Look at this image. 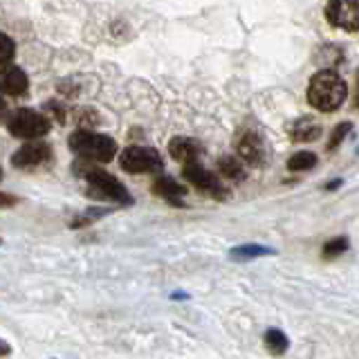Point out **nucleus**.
Instances as JSON below:
<instances>
[{
  "label": "nucleus",
  "instance_id": "nucleus-13",
  "mask_svg": "<svg viewBox=\"0 0 359 359\" xmlns=\"http://www.w3.org/2000/svg\"><path fill=\"white\" fill-rule=\"evenodd\" d=\"M290 135L294 142H314L321 137V126L312 117H301L292 123Z\"/></svg>",
  "mask_w": 359,
  "mask_h": 359
},
{
  "label": "nucleus",
  "instance_id": "nucleus-26",
  "mask_svg": "<svg viewBox=\"0 0 359 359\" xmlns=\"http://www.w3.org/2000/svg\"><path fill=\"white\" fill-rule=\"evenodd\" d=\"M357 153H359V149H357Z\"/></svg>",
  "mask_w": 359,
  "mask_h": 359
},
{
  "label": "nucleus",
  "instance_id": "nucleus-17",
  "mask_svg": "<svg viewBox=\"0 0 359 359\" xmlns=\"http://www.w3.org/2000/svg\"><path fill=\"white\" fill-rule=\"evenodd\" d=\"M314 166H317V155H314L312 151H299L287 160V168L294 173L310 171V168H314Z\"/></svg>",
  "mask_w": 359,
  "mask_h": 359
},
{
  "label": "nucleus",
  "instance_id": "nucleus-6",
  "mask_svg": "<svg viewBox=\"0 0 359 359\" xmlns=\"http://www.w3.org/2000/svg\"><path fill=\"white\" fill-rule=\"evenodd\" d=\"M325 20L344 32H359V0H328Z\"/></svg>",
  "mask_w": 359,
  "mask_h": 359
},
{
  "label": "nucleus",
  "instance_id": "nucleus-9",
  "mask_svg": "<svg viewBox=\"0 0 359 359\" xmlns=\"http://www.w3.org/2000/svg\"><path fill=\"white\" fill-rule=\"evenodd\" d=\"M50 157H52V149L48 144L32 140L29 144L20 146V149L11 155V164H14L16 168H34V166L45 164Z\"/></svg>",
  "mask_w": 359,
  "mask_h": 359
},
{
  "label": "nucleus",
  "instance_id": "nucleus-16",
  "mask_svg": "<svg viewBox=\"0 0 359 359\" xmlns=\"http://www.w3.org/2000/svg\"><path fill=\"white\" fill-rule=\"evenodd\" d=\"M276 254L274 250H269V247H263V245H256V243H250V245H241L236 247V250H231V258H236V261H254V258H261V256H272Z\"/></svg>",
  "mask_w": 359,
  "mask_h": 359
},
{
  "label": "nucleus",
  "instance_id": "nucleus-4",
  "mask_svg": "<svg viewBox=\"0 0 359 359\" xmlns=\"http://www.w3.org/2000/svg\"><path fill=\"white\" fill-rule=\"evenodd\" d=\"M7 128L14 137L20 140H39L45 133L50 130V119L36 112L32 108H18L9 115L7 119Z\"/></svg>",
  "mask_w": 359,
  "mask_h": 359
},
{
  "label": "nucleus",
  "instance_id": "nucleus-20",
  "mask_svg": "<svg viewBox=\"0 0 359 359\" xmlns=\"http://www.w3.org/2000/svg\"><path fill=\"white\" fill-rule=\"evenodd\" d=\"M76 121H79V128H83V130H93V126H97L99 123V115H97V110H79V115H76Z\"/></svg>",
  "mask_w": 359,
  "mask_h": 359
},
{
  "label": "nucleus",
  "instance_id": "nucleus-3",
  "mask_svg": "<svg viewBox=\"0 0 359 359\" xmlns=\"http://www.w3.org/2000/svg\"><path fill=\"white\" fill-rule=\"evenodd\" d=\"M67 146L88 162H110L112 157L117 155V142L108 137V135L93 133V130H83L79 128L70 135Z\"/></svg>",
  "mask_w": 359,
  "mask_h": 359
},
{
  "label": "nucleus",
  "instance_id": "nucleus-22",
  "mask_svg": "<svg viewBox=\"0 0 359 359\" xmlns=\"http://www.w3.org/2000/svg\"><path fill=\"white\" fill-rule=\"evenodd\" d=\"M353 108L359 110V70H357V76H355V95H353Z\"/></svg>",
  "mask_w": 359,
  "mask_h": 359
},
{
  "label": "nucleus",
  "instance_id": "nucleus-8",
  "mask_svg": "<svg viewBox=\"0 0 359 359\" xmlns=\"http://www.w3.org/2000/svg\"><path fill=\"white\" fill-rule=\"evenodd\" d=\"M236 151L238 157L250 166H261L265 162V142L256 130L241 133L238 142H236Z\"/></svg>",
  "mask_w": 359,
  "mask_h": 359
},
{
  "label": "nucleus",
  "instance_id": "nucleus-18",
  "mask_svg": "<svg viewBox=\"0 0 359 359\" xmlns=\"http://www.w3.org/2000/svg\"><path fill=\"white\" fill-rule=\"evenodd\" d=\"M348 245H351V241H348L346 236H339V238L328 241L323 245V258H337V256L348 250Z\"/></svg>",
  "mask_w": 359,
  "mask_h": 359
},
{
  "label": "nucleus",
  "instance_id": "nucleus-10",
  "mask_svg": "<svg viewBox=\"0 0 359 359\" xmlns=\"http://www.w3.org/2000/svg\"><path fill=\"white\" fill-rule=\"evenodd\" d=\"M168 153L175 162H182V164H194L200 160L202 155V146L200 142L191 140V137H173L168 142Z\"/></svg>",
  "mask_w": 359,
  "mask_h": 359
},
{
  "label": "nucleus",
  "instance_id": "nucleus-7",
  "mask_svg": "<svg viewBox=\"0 0 359 359\" xmlns=\"http://www.w3.org/2000/svg\"><path fill=\"white\" fill-rule=\"evenodd\" d=\"M187 182H191L196 189H200L202 194H207L216 200H224L229 196V191L224 189V184L218 180V175H213L209 168H205L202 164L194 162V164H187L184 171H182Z\"/></svg>",
  "mask_w": 359,
  "mask_h": 359
},
{
  "label": "nucleus",
  "instance_id": "nucleus-19",
  "mask_svg": "<svg viewBox=\"0 0 359 359\" xmlns=\"http://www.w3.org/2000/svg\"><path fill=\"white\" fill-rule=\"evenodd\" d=\"M353 128V123L351 121H341L339 126H334L332 128V135H330V140H328V151H334L337 146H339L344 140H346V135L351 133Z\"/></svg>",
  "mask_w": 359,
  "mask_h": 359
},
{
  "label": "nucleus",
  "instance_id": "nucleus-2",
  "mask_svg": "<svg viewBox=\"0 0 359 359\" xmlns=\"http://www.w3.org/2000/svg\"><path fill=\"white\" fill-rule=\"evenodd\" d=\"M74 171L88 182V194L99 200H112L119 205H133V198L128 189L123 187L115 175H110L101 168L93 166L88 160H81L74 164Z\"/></svg>",
  "mask_w": 359,
  "mask_h": 359
},
{
  "label": "nucleus",
  "instance_id": "nucleus-15",
  "mask_svg": "<svg viewBox=\"0 0 359 359\" xmlns=\"http://www.w3.org/2000/svg\"><path fill=\"white\" fill-rule=\"evenodd\" d=\"M263 341H265V348L272 355H285L287 353V348H290V339H287V334L283 330H278V328H269L263 337Z\"/></svg>",
  "mask_w": 359,
  "mask_h": 359
},
{
  "label": "nucleus",
  "instance_id": "nucleus-25",
  "mask_svg": "<svg viewBox=\"0 0 359 359\" xmlns=\"http://www.w3.org/2000/svg\"><path fill=\"white\" fill-rule=\"evenodd\" d=\"M9 351H11L9 344H7V341H3V357H7V355H9Z\"/></svg>",
  "mask_w": 359,
  "mask_h": 359
},
{
  "label": "nucleus",
  "instance_id": "nucleus-12",
  "mask_svg": "<svg viewBox=\"0 0 359 359\" xmlns=\"http://www.w3.org/2000/svg\"><path fill=\"white\" fill-rule=\"evenodd\" d=\"M153 191L160 198L168 200L171 205H182V198L187 196V189L182 184H177L173 177H168V175H162V177H157L155 180V184H153Z\"/></svg>",
  "mask_w": 359,
  "mask_h": 359
},
{
  "label": "nucleus",
  "instance_id": "nucleus-1",
  "mask_svg": "<svg viewBox=\"0 0 359 359\" xmlns=\"http://www.w3.org/2000/svg\"><path fill=\"white\" fill-rule=\"evenodd\" d=\"M348 97V86L334 70L317 72L308 83V104L319 112H334Z\"/></svg>",
  "mask_w": 359,
  "mask_h": 359
},
{
  "label": "nucleus",
  "instance_id": "nucleus-5",
  "mask_svg": "<svg viewBox=\"0 0 359 359\" xmlns=\"http://www.w3.org/2000/svg\"><path fill=\"white\" fill-rule=\"evenodd\" d=\"M119 166L126 173H157L162 171V155L151 146H128L119 155Z\"/></svg>",
  "mask_w": 359,
  "mask_h": 359
},
{
  "label": "nucleus",
  "instance_id": "nucleus-11",
  "mask_svg": "<svg viewBox=\"0 0 359 359\" xmlns=\"http://www.w3.org/2000/svg\"><path fill=\"white\" fill-rule=\"evenodd\" d=\"M0 88H3V95L7 97H20L27 93L29 88V79L25 70L18 65H9L7 70H3V79H0Z\"/></svg>",
  "mask_w": 359,
  "mask_h": 359
},
{
  "label": "nucleus",
  "instance_id": "nucleus-23",
  "mask_svg": "<svg viewBox=\"0 0 359 359\" xmlns=\"http://www.w3.org/2000/svg\"><path fill=\"white\" fill-rule=\"evenodd\" d=\"M337 187H341V180H332V182H328V184H325V191H332Z\"/></svg>",
  "mask_w": 359,
  "mask_h": 359
},
{
  "label": "nucleus",
  "instance_id": "nucleus-24",
  "mask_svg": "<svg viewBox=\"0 0 359 359\" xmlns=\"http://www.w3.org/2000/svg\"><path fill=\"white\" fill-rule=\"evenodd\" d=\"M11 202H14V198H9L7 194H3V207H9Z\"/></svg>",
  "mask_w": 359,
  "mask_h": 359
},
{
  "label": "nucleus",
  "instance_id": "nucleus-21",
  "mask_svg": "<svg viewBox=\"0 0 359 359\" xmlns=\"http://www.w3.org/2000/svg\"><path fill=\"white\" fill-rule=\"evenodd\" d=\"M14 52H16L14 41H11L7 34H3V56H0V61H3V70H7V67H9L11 59H14Z\"/></svg>",
  "mask_w": 359,
  "mask_h": 359
},
{
  "label": "nucleus",
  "instance_id": "nucleus-14",
  "mask_svg": "<svg viewBox=\"0 0 359 359\" xmlns=\"http://www.w3.org/2000/svg\"><path fill=\"white\" fill-rule=\"evenodd\" d=\"M218 171H220L222 177L231 180V182H243V180L247 177L243 162L238 160V157H233V155H222L220 157V160H218Z\"/></svg>",
  "mask_w": 359,
  "mask_h": 359
}]
</instances>
